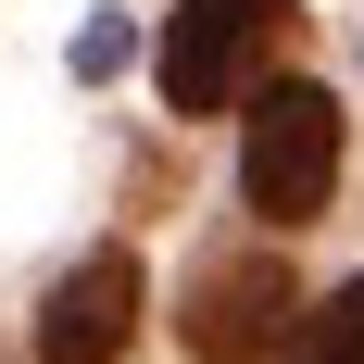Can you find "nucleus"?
I'll list each match as a JSON object with an SVG mask.
<instances>
[{
	"label": "nucleus",
	"instance_id": "1",
	"mask_svg": "<svg viewBox=\"0 0 364 364\" xmlns=\"http://www.w3.org/2000/svg\"><path fill=\"white\" fill-rule=\"evenodd\" d=\"M327 188H339V101L314 75L252 88V113H239V201H252L264 226H314Z\"/></svg>",
	"mask_w": 364,
	"mask_h": 364
},
{
	"label": "nucleus",
	"instance_id": "4",
	"mask_svg": "<svg viewBox=\"0 0 364 364\" xmlns=\"http://www.w3.org/2000/svg\"><path fill=\"white\" fill-rule=\"evenodd\" d=\"M139 339V252H88L38 301V364H113Z\"/></svg>",
	"mask_w": 364,
	"mask_h": 364
},
{
	"label": "nucleus",
	"instance_id": "3",
	"mask_svg": "<svg viewBox=\"0 0 364 364\" xmlns=\"http://www.w3.org/2000/svg\"><path fill=\"white\" fill-rule=\"evenodd\" d=\"M301 289H289V264L277 252H226L188 277V364H264L277 339H289Z\"/></svg>",
	"mask_w": 364,
	"mask_h": 364
},
{
	"label": "nucleus",
	"instance_id": "6",
	"mask_svg": "<svg viewBox=\"0 0 364 364\" xmlns=\"http://www.w3.org/2000/svg\"><path fill=\"white\" fill-rule=\"evenodd\" d=\"M126 50H139V38H126V26H113V13H101V26L75 38V75H88V88H101V75H126Z\"/></svg>",
	"mask_w": 364,
	"mask_h": 364
},
{
	"label": "nucleus",
	"instance_id": "5",
	"mask_svg": "<svg viewBox=\"0 0 364 364\" xmlns=\"http://www.w3.org/2000/svg\"><path fill=\"white\" fill-rule=\"evenodd\" d=\"M301 364H364V277L314 301V339H301Z\"/></svg>",
	"mask_w": 364,
	"mask_h": 364
},
{
	"label": "nucleus",
	"instance_id": "2",
	"mask_svg": "<svg viewBox=\"0 0 364 364\" xmlns=\"http://www.w3.org/2000/svg\"><path fill=\"white\" fill-rule=\"evenodd\" d=\"M289 0H176L164 26V101L176 113H239L264 88V63L289 50Z\"/></svg>",
	"mask_w": 364,
	"mask_h": 364
}]
</instances>
